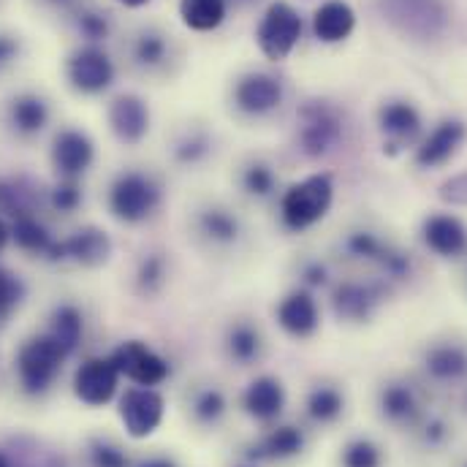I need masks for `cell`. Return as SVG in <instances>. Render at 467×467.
<instances>
[{
    "label": "cell",
    "instance_id": "1",
    "mask_svg": "<svg viewBox=\"0 0 467 467\" xmlns=\"http://www.w3.org/2000/svg\"><path fill=\"white\" fill-rule=\"evenodd\" d=\"M335 199V182L329 174H310L294 182L280 199V221L288 232H305L327 218Z\"/></svg>",
    "mask_w": 467,
    "mask_h": 467
},
{
    "label": "cell",
    "instance_id": "2",
    "mask_svg": "<svg viewBox=\"0 0 467 467\" xmlns=\"http://www.w3.org/2000/svg\"><path fill=\"white\" fill-rule=\"evenodd\" d=\"M378 14L413 41H435L449 27L443 0H375Z\"/></svg>",
    "mask_w": 467,
    "mask_h": 467
},
{
    "label": "cell",
    "instance_id": "3",
    "mask_svg": "<svg viewBox=\"0 0 467 467\" xmlns=\"http://www.w3.org/2000/svg\"><path fill=\"white\" fill-rule=\"evenodd\" d=\"M343 136V119L337 109L327 101H307L299 109V130L296 144L305 158H324L329 155Z\"/></svg>",
    "mask_w": 467,
    "mask_h": 467
},
{
    "label": "cell",
    "instance_id": "4",
    "mask_svg": "<svg viewBox=\"0 0 467 467\" xmlns=\"http://www.w3.org/2000/svg\"><path fill=\"white\" fill-rule=\"evenodd\" d=\"M161 204V188L155 180L139 171L119 174L109 191V210L122 223H141L147 221Z\"/></svg>",
    "mask_w": 467,
    "mask_h": 467
},
{
    "label": "cell",
    "instance_id": "5",
    "mask_svg": "<svg viewBox=\"0 0 467 467\" xmlns=\"http://www.w3.org/2000/svg\"><path fill=\"white\" fill-rule=\"evenodd\" d=\"M299 38H302V16L283 0L272 3L264 11L258 30H255V41H258V49L264 52V57L272 63L285 60L294 52V47L299 44Z\"/></svg>",
    "mask_w": 467,
    "mask_h": 467
},
{
    "label": "cell",
    "instance_id": "6",
    "mask_svg": "<svg viewBox=\"0 0 467 467\" xmlns=\"http://www.w3.org/2000/svg\"><path fill=\"white\" fill-rule=\"evenodd\" d=\"M66 350L55 343V337L47 332L41 337H33L27 340L19 356H16V369H19V380H22V389L27 394H41L49 389V383L55 380L60 364L66 361Z\"/></svg>",
    "mask_w": 467,
    "mask_h": 467
},
{
    "label": "cell",
    "instance_id": "7",
    "mask_svg": "<svg viewBox=\"0 0 467 467\" xmlns=\"http://www.w3.org/2000/svg\"><path fill=\"white\" fill-rule=\"evenodd\" d=\"M166 413V400L161 391L150 389V386H136L128 389L119 400V419L125 424V432L136 441L150 438Z\"/></svg>",
    "mask_w": 467,
    "mask_h": 467
},
{
    "label": "cell",
    "instance_id": "8",
    "mask_svg": "<svg viewBox=\"0 0 467 467\" xmlns=\"http://www.w3.org/2000/svg\"><path fill=\"white\" fill-rule=\"evenodd\" d=\"M115 361L117 372L133 380L136 386H158L169 378V364L141 340H128L109 356Z\"/></svg>",
    "mask_w": 467,
    "mask_h": 467
},
{
    "label": "cell",
    "instance_id": "9",
    "mask_svg": "<svg viewBox=\"0 0 467 467\" xmlns=\"http://www.w3.org/2000/svg\"><path fill=\"white\" fill-rule=\"evenodd\" d=\"M117 383H119V372L112 358H88L74 375V394L85 405L101 408L112 402V397L117 394Z\"/></svg>",
    "mask_w": 467,
    "mask_h": 467
},
{
    "label": "cell",
    "instance_id": "10",
    "mask_svg": "<svg viewBox=\"0 0 467 467\" xmlns=\"http://www.w3.org/2000/svg\"><path fill=\"white\" fill-rule=\"evenodd\" d=\"M234 104L242 115H266L283 104V82L264 71L247 74L234 88Z\"/></svg>",
    "mask_w": 467,
    "mask_h": 467
},
{
    "label": "cell",
    "instance_id": "11",
    "mask_svg": "<svg viewBox=\"0 0 467 467\" xmlns=\"http://www.w3.org/2000/svg\"><path fill=\"white\" fill-rule=\"evenodd\" d=\"M68 79L79 93H101L115 79V66L109 55L99 47H85L68 60Z\"/></svg>",
    "mask_w": 467,
    "mask_h": 467
},
{
    "label": "cell",
    "instance_id": "12",
    "mask_svg": "<svg viewBox=\"0 0 467 467\" xmlns=\"http://www.w3.org/2000/svg\"><path fill=\"white\" fill-rule=\"evenodd\" d=\"M277 324L288 337L296 340H307L316 335L321 316H318V305L313 299L310 291H294L288 294L280 305H277Z\"/></svg>",
    "mask_w": 467,
    "mask_h": 467
},
{
    "label": "cell",
    "instance_id": "13",
    "mask_svg": "<svg viewBox=\"0 0 467 467\" xmlns=\"http://www.w3.org/2000/svg\"><path fill=\"white\" fill-rule=\"evenodd\" d=\"M242 408L255 421H275L285 408V389L275 375H258L242 391Z\"/></svg>",
    "mask_w": 467,
    "mask_h": 467
},
{
    "label": "cell",
    "instance_id": "14",
    "mask_svg": "<svg viewBox=\"0 0 467 467\" xmlns=\"http://www.w3.org/2000/svg\"><path fill=\"white\" fill-rule=\"evenodd\" d=\"M109 125L125 144H139L150 130V109L139 96H117L109 107Z\"/></svg>",
    "mask_w": 467,
    "mask_h": 467
},
{
    "label": "cell",
    "instance_id": "15",
    "mask_svg": "<svg viewBox=\"0 0 467 467\" xmlns=\"http://www.w3.org/2000/svg\"><path fill=\"white\" fill-rule=\"evenodd\" d=\"M465 136V122H460V119H446V122H441V125L430 133V139L419 147L416 163L424 166V169H435V166L446 163V161L462 147Z\"/></svg>",
    "mask_w": 467,
    "mask_h": 467
},
{
    "label": "cell",
    "instance_id": "16",
    "mask_svg": "<svg viewBox=\"0 0 467 467\" xmlns=\"http://www.w3.org/2000/svg\"><path fill=\"white\" fill-rule=\"evenodd\" d=\"M52 163L63 177H79L93 163V141L79 130H63L55 139Z\"/></svg>",
    "mask_w": 467,
    "mask_h": 467
},
{
    "label": "cell",
    "instance_id": "17",
    "mask_svg": "<svg viewBox=\"0 0 467 467\" xmlns=\"http://www.w3.org/2000/svg\"><path fill=\"white\" fill-rule=\"evenodd\" d=\"M424 242L443 258H457L467 250V229L454 215H432L424 223Z\"/></svg>",
    "mask_w": 467,
    "mask_h": 467
},
{
    "label": "cell",
    "instance_id": "18",
    "mask_svg": "<svg viewBox=\"0 0 467 467\" xmlns=\"http://www.w3.org/2000/svg\"><path fill=\"white\" fill-rule=\"evenodd\" d=\"M302 449H305V435H302V430L294 427V424H280V427H272V430L250 449V460L283 462V460L299 457Z\"/></svg>",
    "mask_w": 467,
    "mask_h": 467
},
{
    "label": "cell",
    "instance_id": "19",
    "mask_svg": "<svg viewBox=\"0 0 467 467\" xmlns=\"http://www.w3.org/2000/svg\"><path fill=\"white\" fill-rule=\"evenodd\" d=\"M353 25H356V14L343 0H329L313 14V33L324 44H337L348 38L353 33Z\"/></svg>",
    "mask_w": 467,
    "mask_h": 467
},
{
    "label": "cell",
    "instance_id": "20",
    "mask_svg": "<svg viewBox=\"0 0 467 467\" xmlns=\"http://www.w3.org/2000/svg\"><path fill=\"white\" fill-rule=\"evenodd\" d=\"M66 258L82 264V266H101L109 261L112 255V239L101 229H79L77 234H71L66 242Z\"/></svg>",
    "mask_w": 467,
    "mask_h": 467
},
{
    "label": "cell",
    "instance_id": "21",
    "mask_svg": "<svg viewBox=\"0 0 467 467\" xmlns=\"http://www.w3.org/2000/svg\"><path fill=\"white\" fill-rule=\"evenodd\" d=\"M380 294L369 285H361V283H343L335 288V296H332V307L337 313L340 321H367L378 305Z\"/></svg>",
    "mask_w": 467,
    "mask_h": 467
},
{
    "label": "cell",
    "instance_id": "22",
    "mask_svg": "<svg viewBox=\"0 0 467 467\" xmlns=\"http://www.w3.org/2000/svg\"><path fill=\"white\" fill-rule=\"evenodd\" d=\"M348 250H350V255H356V258L378 261V264H380V266H386V272H389V275H394V277L408 275V266H410V264H408V258H405L402 253L391 250L389 244H383L375 234H367V232L350 234Z\"/></svg>",
    "mask_w": 467,
    "mask_h": 467
},
{
    "label": "cell",
    "instance_id": "23",
    "mask_svg": "<svg viewBox=\"0 0 467 467\" xmlns=\"http://www.w3.org/2000/svg\"><path fill=\"white\" fill-rule=\"evenodd\" d=\"M380 128L386 136H391V150L405 144V141H413L421 130V117L419 112L405 104V101H391L380 109Z\"/></svg>",
    "mask_w": 467,
    "mask_h": 467
},
{
    "label": "cell",
    "instance_id": "24",
    "mask_svg": "<svg viewBox=\"0 0 467 467\" xmlns=\"http://www.w3.org/2000/svg\"><path fill=\"white\" fill-rule=\"evenodd\" d=\"M196 229L199 234L213 242V244H221V247H229L239 239L242 226H239V218L229 213L226 207H204L199 210L196 215Z\"/></svg>",
    "mask_w": 467,
    "mask_h": 467
},
{
    "label": "cell",
    "instance_id": "25",
    "mask_svg": "<svg viewBox=\"0 0 467 467\" xmlns=\"http://www.w3.org/2000/svg\"><path fill=\"white\" fill-rule=\"evenodd\" d=\"M424 367L435 380H462L467 375V348L457 343L435 346L427 350Z\"/></svg>",
    "mask_w": 467,
    "mask_h": 467
},
{
    "label": "cell",
    "instance_id": "26",
    "mask_svg": "<svg viewBox=\"0 0 467 467\" xmlns=\"http://www.w3.org/2000/svg\"><path fill=\"white\" fill-rule=\"evenodd\" d=\"M380 410L394 424H410L419 416V400L410 386L389 383L380 389Z\"/></svg>",
    "mask_w": 467,
    "mask_h": 467
},
{
    "label": "cell",
    "instance_id": "27",
    "mask_svg": "<svg viewBox=\"0 0 467 467\" xmlns=\"http://www.w3.org/2000/svg\"><path fill=\"white\" fill-rule=\"evenodd\" d=\"M180 16L191 30L210 33L226 19V0H180Z\"/></svg>",
    "mask_w": 467,
    "mask_h": 467
},
{
    "label": "cell",
    "instance_id": "28",
    "mask_svg": "<svg viewBox=\"0 0 467 467\" xmlns=\"http://www.w3.org/2000/svg\"><path fill=\"white\" fill-rule=\"evenodd\" d=\"M226 353L232 356L236 364H253L261 353V332L247 324V321H239L229 327L226 332Z\"/></svg>",
    "mask_w": 467,
    "mask_h": 467
},
{
    "label": "cell",
    "instance_id": "29",
    "mask_svg": "<svg viewBox=\"0 0 467 467\" xmlns=\"http://www.w3.org/2000/svg\"><path fill=\"white\" fill-rule=\"evenodd\" d=\"M49 335L55 337V343H57L60 348L71 356V353L77 350V346H79V340H82V316H79V310L71 307V305L57 307L55 316H52Z\"/></svg>",
    "mask_w": 467,
    "mask_h": 467
},
{
    "label": "cell",
    "instance_id": "30",
    "mask_svg": "<svg viewBox=\"0 0 467 467\" xmlns=\"http://www.w3.org/2000/svg\"><path fill=\"white\" fill-rule=\"evenodd\" d=\"M49 119V109L38 96H19L11 104V122L22 133H38Z\"/></svg>",
    "mask_w": 467,
    "mask_h": 467
},
{
    "label": "cell",
    "instance_id": "31",
    "mask_svg": "<svg viewBox=\"0 0 467 467\" xmlns=\"http://www.w3.org/2000/svg\"><path fill=\"white\" fill-rule=\"evenodd\" d=\"M305 408H307V416H310L313 421L329 424V421H335V419L343 413L346 400H343V394H340L337 389H332V386H318V389H313V391L307 394Z\"/></svg>",
    "mask_w": 467,
    "mask_h": 467
},
{
    "label": "cell",
    "instance_id": "32",
    "mask_svg": "<svg viewBox=\"0 0 467 467\" xmlns=\"http://www.w3.org/2000/svg\"><path fill=\"white\" fill-rule=\"evenodd\" d=\"M11 236H14V242L22 247V250H27V253H52V247H55V239L47 234V229L33 218V215H27V218H16L14 221V226H11Z\"/></svg>",
    "mask_w": 467,
    "mask_h": 467
},
{
    "label": "cell",
    "instance_id": "33",
    "mask_svg": "<svg viewBox=\"0 0 467 467\" xmlns=\"http://www.w3.org/2000/svg\"><path fill=\"white\" fill-rule=\"evenodd\" d=\"M33 210V193L19 180H0V215L27 218Z\"/></svg>",
    "mask_w": 467,
    "mask_h": 467
},
{
    "label": "cell",
    "instance_id": "34",
    "mask_svg": "<svg viewBox=\"0 0 467 467\" xmlns=\"http://www.w3.org/2000/svg\"><path fill=\"white\" fill-rule=\"evenodd\" d=\"M242 188L247 196L253 199H269L277 188V177L272 171V166L255 161V163H247L244 171H242Z\"/></svg>",
    "mask_w": 467,
    "mask_h": 467
},
{
    "label": "cell",
    "instance_id": "35",
    "mask_svg": "<svg viewBox=\"0 0 467 467\" xmlns=\"http://www.w3.org/2000/svg\"><path fill=\"white\" fill-rule=\"evenodd\" d=\"M226 394L221 389H204L193 397V419L199 424H218L226 416Z\"/></svg>",
    "mask_w": 467,
    "mask_h": 467
},
{
    "label": "cell",
    "instance_id": "36",
    "mask_svg": "<svg viewBox=\"0 0 467 467\" xmlns=\"http://www.w3.org/2000/svg\"><path fill=\"white\" fill-rule=\"evenodd\" d=\"M383 465V454L380 449L367 441V438H356L343 449V467H380Z\"/></svg>",
    "mask_w": 467,
    "mask_h": 467
},
{
    "label": "cell",
    "instance_id": "37",
    "mask_svg": "<svg viewBox=\"0 0 467 467\" xmlns=\"http://www.w3.org/2000/svg\"><path fill=\"white\" fill-rule=\"evenodd\" d=\"M139 285L144 294H155L163 283H166V258L161 253H152L141 261L139 266Z\"/></svg>",
    "mask_w": 467,
    "mask_h": 467
},
{
    "label": "cell",
    "instance_id": "38",
    "mask_svg": "<svg viewBox=\"0 0 467 467\" xmlns=\"http://www.w3.org/2000/svg\"><path fill=\"white\" fill-rule=\"evenodd\" d=\"M210 150H213V141H210L204 133H191L188 139H182V141L177 144L174 158H177L180 163H185V166H196V163H202V161L210 155Z\"/></svg>",
    "mask_w": 467,
    "mask_h": 467
},
{
    "label": "cell",
    "instance_id": "39",
    "mask_svg": "<svg viewBox=\"0 0 467 467\" xmlns=\"http://www.w3.org/2000/svg\"><path fill=\"white\" fill-rule=\"evenodd\" d=\"M133 52L141 66H161L166 60V41L158 33H144V36H139Z\"/></svg>",
    "mask_w": 467,
    "mask_h": 467
},
{
    "label": "cell",
    "instance_id": "40",
    "mask_svg": "<svg viewBox=\"0 0 467 467\" xmlns=\"http://www.w3.org/2000/svg\"><path fill=\"white\" fill-rule=\"evenodd\" d=\"M22 299V283L0 266V318Z\"/></svg>",
    "mask_w": 467,
    "mask_h": 467
},
{
    "label": "cell",
    "instance_id": "41",
    "mask_svg": "<svg viewBox=\"0 0 467 467\" xmlns=\"http://www.w3.org/2000/svg\"><path fill=\"white\" fill-rule=\"evenodd\" d=\"M82 202V191L77 182H63L52 191V207L60 213H74Z\"/></svg>",
    "mask_w": 467,
    "mask_h": 467
},
{
    "label": "cell",
    "instance_id": "42",
    "mask_svg": "<svg viewBox=\"0 0 467 467\" xmlns=\"http://www.w3.org/2000/svg\"><path fill=\"white\" fill-rule=\"evenodd\" d=\"M90 460H93V467H128L125 454L115 446H109V443H93L90 446Z\"/></svg>",
    "mask_w": 467,
    "mask_h": 467
},
{
    "label": "cell",
    "instance_id": "43",
    "mask_svg": "<svg viewBox=\"0 0 467 467\" xmlns=\"http://www.w3.org/2000/svg\"><path fill=\"white\" fill-rule=\"evenodd\" d=\"M79 30H82V36L85 38H90V41H101V38H107V33H109V25H107V19L101 16V14H82L79 16Z\"/></svg>",
    "mask_w": 467,
    "mask_h": 467
},
{
    "label": "cell",
    "instance_id": "44",
    "mask_svg": "<svg viewBox=\"0 0 467 467\" xmlns=\"http://www.w3.org/2000/svg\"><path fill=\"white\" fill-rule=\"evenodd\" d=\"M441 199L449 202V204H462V207H467V171L465 174L451 177L449 182H443Z\"/></svg>",
    "mask_w": 467,
    "mask_h": 467
},
{
    "label": "cell",
    "instance_id": "45",
    "mask_svg": "<svg viewBox=\"0 0 467 467\" xmlns=\"http://www.w3.org/2000/svg\"><path fill=\"white\" fill-rule=\"evenodd\" d=\"M302 280L307 283V285H324L327 283V266L321 264V261H310V264H305L302 266Z\"/></svg>",
    "mask_w": 467,
    "mask_h": 467
},
{
    "label": "cell",
    "instance_id": "46",
    "mask_svg": "<svg viewBox=\"0 0 467 467\" xmlns=\"http://www.w3.org/2000/svg\"><path fill=\"white\" fill-rule=\"evenodd\" d=\"M424 441H427L430 446L443 443V441H446V424H443L441 419H432V421L427 424V430H424Z\"/></svg>",
    "mask_w": 467,
    "mask_h": 467
},
{
    "label": "cell",
    "instance_id": "47",
    "mask_svg": "<svg viewBox=\"0 0 467 467\" xmlns=\"http://www.w3.org/2000/svg\"><path fill=\"white\" fill-rule=\"evenodd\" d=\"M16 55V44L11 38H0V66H5Z\"/></svg>",
    "mask_w": 467,
    "mask_h": 467
},
{
    "label": "cell",
    "instance_id": "48",
    "mask_svg": "<svg viewBox=\"0 0 467 467\" xmlns=\"http://www.w3.org/2000/svg\"><path fill=\"white\" fill-rule=\"evenodd\" d=\"M139 467H177V462H174V460H169V457H155V460L141 462Z\"/></svg>",
    "mask_w": 467,
    "mask_h": 467
},
{
    "label": "cell",
    "instance_id": "49",
    "mask_svg": "<svg viewBox=\"0 0 467 467\" xmlns=\"http://www.w3.org/2000/svg\"><path fill=\"white\" fill-rule=\"evenodd\" d=\"M8 236H11V229L5 226V221L0 218V250L5 247V242H8Z\"/></svg>",
    "mask_w": 467,
    "mask_h": 467
},
{
    "label": "cell",
    "instance_id": "50",
    "mask_svg": "<svg viewBox=\"0 0 467 467\" xmlns=\"http://www.w3.org/2000/svg\"><path fill=\"white\" fill-rule=\"evenodd\" d=\"M117 3H122V5H128V8H139V5H144V3H150V0H117Z\"/></svg>",
    "mask_w": 467,
    "mask_h": 467
},
{
    "label": "cell",
    "instance_id": "51",
    "mask_svg": "<svg viewBox=\"0 0 467 467\" xmlns=\"http://www.w3.org/2000/svg\"><path fill=\"white\" fill-rule=\"evenodd\" d=\"M0 467H11L8 465V460H5V454H0Z\"/></svg>",
    "mask_w": 467,
    "mask_h": 467
}]
</instances>
